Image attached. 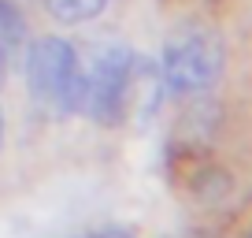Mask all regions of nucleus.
<instances>
[{"instance_id":"nucleus-9","label":"nucleus","mask_w":252,"mask_h":238,"mask_svg":"<svg viewBox=\"0 0 252 238\" xmlns=\"http://www.w3.org/2000/svg\"><path fill=\"white\" fill-rule=\"evenodd\" d=\"M0 145H4V112H0Z\"/></svg>"},{"instance_id":"nucleus-6","label":"nucleus","mask_w":252,"mask_h":238,"mask_svg":"<svg viewBox=\"0 0 252 238\" xmlns=\"http://www.w3.org/2000/svg\"><path fill=\"white\" fill-rule=\"evenodd\" d=\"M45 8L52 19H60V23H89V19H96L104 8H108V0H45Z\"/></svg>"},{"instance_id":"nucleus-7","label":"nucleus","mask_w":252,"mask_h":238,"mask_svg":"<svg viewBox=\"0 0 252 238\" xmlns=\"http://www.w3.org/2000/svg\"><path fill=\"white\" fill-rule=\"evenodd\" d=\"M86 238H134V231H126V227H104V231H93V235Z\"/></svg>"},{"instance_id":"nucleus-5","label":"nucleus","mask_w":252,"mask_h":238,"mask_svg":"<svg viewBox=\"0 0 252 238\" xmlns=\"http://www.w3.org/2000/svg\"><path fill=\"white\" fill-rule=\"evenodd\" d=\"M23 45H26V19H23V11H19L11 0H0V52L11 60Z\"/></svg>"},{"instance_id":"nucleus-10","label":"nucleus","mask_w":252,"mask_h":238,"mask_svg":"<svg viewBox=\"0 0 252 238\" xmlns=\"http://www.w3.org/2000/svg\"><path fill=\"white\" fill-rule=\"evenodd\" d=\"M171 238H200V235H171Z\"/></svg>"},{"instance_id":"nucleus-8","label":"nucleus","mask_w":252,"mask_h":238,"mask_svg":"<svg viewBox=\"0 0 252 238\" xmlns=\"http://www.w3.org/2000/svg\"><path fill=\"white\" fill-rule=\"evenodd\" d=\"M4 67H8V56L0 52V82H4Z\"/></svg>"},{"instance_id":"nucleus-2","label":"nucleus","mask_w":252,"mask_h":238,"mask_svg":"<svg viewBox=\"0 0 252 238\" xmlns=\"http://www.w3.org/2000/svg\"><path fill=\"white\" fill-rule=\"evenodd\" d=\"M130 60L134 48L123 41H96L86 56H78L71 116H86L100 127H119V101H123Z\"/></svg>"},{"instance_id":"nucleus-4","label":"nucleus","mask_w":252,"mask_h":238,"mask_svg":"<svg viewBox=\"0 0 252 238\" xmlns=\"http://www.w3.org/2000/svg\"><path fill=\"white\" fill-rule=\"evenodd\" d=\"M167 89H163V75L152 56L134 52L130 71H126V86H123V101H119V127L123 123H137L145 127L152 116L159 112Z\"/></svg>"},{"instance_id":"nucleus-1","label":"nucleus","mask_w":252,"mask_h":238,"mask_svg":"<svg viewBox=\"0 0 252 238\" xmlns=\"http://www.w3.org/2000/svg\"><path fill=\"white\" fill-rule=\"evenodd\" d=\"M222 67H226V45L212 26H200V23L178 26L163 41V52H159L163 89L178 101L208 93L219 82Z\"/></svg>"},{"instance_id":"nucleus-3","label":"nucleus","mask_w":252,"mask_h":238,"mask_svg":"<svg viewBox=\"0 0 252 238\" xmlns=\"http://www.w3.org/2000/svg\"><path fill=\"white\" fill-rule=\"evenodd\" d=\"M74 75H78V52L67 38L45 34L26 45V89L41 108L71 116Z\"/></svg>"}]
</instances>
